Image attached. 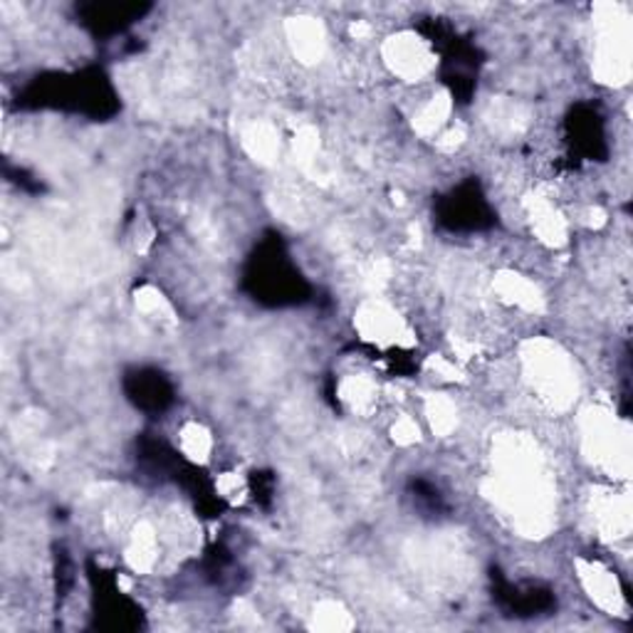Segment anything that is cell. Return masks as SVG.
<instances>
[{"instance_id":"2","label":"cell","mask_w":633,"mask_h":633,"mask_svg":"<svg viewBox=\"0 0 633 633\" xmlns=\"http://www.w3.org/2000/svg\"><path fill=\"white\" fill-rule=\"evenodd\" d=\"M129 399L144 411H164L171 404V386L159 371H137L127 381Z\"/></svg>"},{"instance_id":"1","label":"cell","mask_w":633,"mask_h":633,"mask_svg":"<svg viewBox=\"0 0 633 633\" xmlns=\"http://www.w3.org/2000/svg\"><path fill=\"white\" fill-rule=\"evenodd\" d=\"M258 273L260 277V287L265 290L268 297H273V303L283 305V303H295L303 295V280L295 273L293 268L287 263V255L283 250H273L270 253V260H260Z\"/></svg>"}]
</instances>
